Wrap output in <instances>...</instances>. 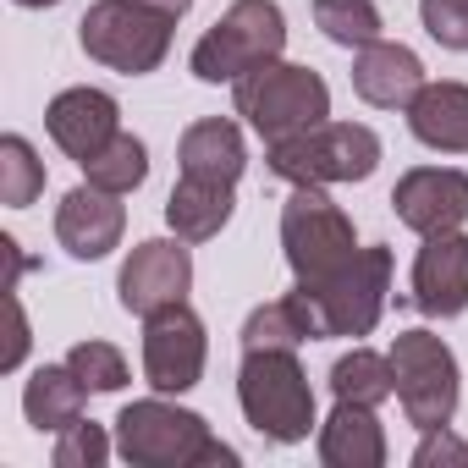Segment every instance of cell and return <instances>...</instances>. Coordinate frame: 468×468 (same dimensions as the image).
I'll return each mask as SVG.
<instances>
[{
    "label": "cell",
    "instance_id": "obj_1",
    "mask_svg": "<svg viewBox=\"0 0 468 468\" xmlns=\"http://www.w3.org/2000/svg\"><path fill=\"white\" fill-rule=\"evenodd\" d=\"M116 452L133 468H238V452L215 441L193 408L165 397H144L116 413Z\"/></svg>",
    "mask_w": 468,
    "mask_h": 468
},
{
    "label": "cell",
    "instance_id": "obj_2",
    "mask_svg": "<svg viewBox=\"0 0 468 468\" xmlns=\"http://www.w3.org/2000/svg\"><path fill=\"white\" fill-rule=\"evenodd\" d=\"M386 292H391V249H358L342 271L298 282L292 303L303 309L309 336L331 342V336H369L386 314Z\"/></svg>",
    "mask_w": 468,
    "mask_h": 468
},
{
    "label": "cell",
    "instance_id": "obj_3",
    "mask_svg": "<svg viewBox=\"0 0 468 468\" xmlns=\"http://www.w3.org/2000/svg\"><path fill=\"white\" fill-rule=\"evenodd\" d=\"M238 402L254 435L298 446L314 430V386L298 364V347H249L238 369Z\"/></svg>",
    "mask_w": 468,
    "mask_h": 468
},
{
    "label": "cell",
    "instance_id": "obj_4",
    "mask_svg": "<svg viewBox=\"0 0 468 468\" xmlns=\"http://www.w3.org/2000/svg\"><path fill=\"white\" fill-rule=\"evenodd\" d=\"M231 105H238V116L265 144H282V138H298V133H309V127H320L331 116V89H325V78L314 67L265 61L249 78L231 83Z\"/></svg>",
    "mask_w": 468,
    "mask_h": 468
},
{
    "label": "cell",
    "instance_id": "obj_5",
    "mask_svg": "<svg viewBox=\"0 0 468 468\" xmlns=\"http://www.w3.org/2000/svg\"><path fill=\"white\" fill-rule=\"evenodd\" d=\"M265 160L282 182L292 187H336V182H364L380 165V133L364 122H320L298 138L265 144Z\"/></svg>",
    "mask_w": 468,
    "mask_h": 468
},
{
    "label": "cell",
    "instance_id": "obj_6",
    "mask_svg": "<svg viewBox=\"0 0 468 468\" xmlns=\"http://www.w3.org/2000/svg\"><path fill=\"white\" fill-rule=\"evenodd\" d=\"M287 50V17L276 0H231L226 17L193 45V78L198 83H238L265 61H282Z\"/></svg>",
    "mask_w": 468,
    "mask_h": 468
},
{
    "label": "cell",
    "instance_id": "obj_7",
    "mask_svg": "<svg viewBox=\"0 0 468 468\" xmlns=\"http://www.w3.org/2000/svg\"><path fill=\"white\" fill-rule=\"evenodd\" d=\"M391 375H397V402H402V413H408V424L419 435L457 419L463 375H457L452 347L435 331H397V342H391Z\"/></svg>",
    "mask_w": 468,
    "mask_h": 468
},
{
    "label": "cell",
    "instance_id": "obj_8",
    "mask_svg": "<svg viewBox=\"0 0 468 468\" xmlns=\"http://www.w3.org/2000/svg\"><path fill=\"white\" fill-rule=\"evenodd\" d=\"M171 17L138 6V0H94L78 23V45L89 50V61H105L111 72L144 78L171 56Z\"/></svg>",
    "mask_w": 468,
    "mask_h": 468
},
{
    "label": "cell",
    "instance_id": "obj_9",
    "mask_svg": "<svg viewBox=\"0 0 468 468\" xmlns=\"http://www.w3.org/2000/svg\"><path fill=\"white\" fill-rule=\"evenodd\" d=\"M282 249L298 282H320L358 254V231L325 187H292L282 204Z\"/></svg>",
    "mask_w": 468,
    "mask_h": 468
},
{
    "label": "cell",
    "instance_id": "obj_10",
    "mask_svg": "<svg viewBox=\"0 0 468 468\" xmlns=\"http://www.w3.org/2000/svg\"><path fill=\"white\" fill-rule=\"evenodd\" d=\"M204 358H209V331L187 303H171L144 320V380L160 397L193 391L204 380Z\"/></svg>",
    "mask_w": 468,
    "mask_h": 468
},
{
    "label": "cell",
    "instance_id": "obj_11",
    "mask_svg": "<svg viewBox=\"0 0 468 468\" xmlns=\"http://www.w3.org/2000/svg\"><path fill=\"white\" fill-rule=\"evenodd\" d=\"M187 287H193V254L182 249V238H149L127 254L122 276H116V298L127 314L149 320L171 303H187Z\"/></svg>",
    "mask_w": 468,
    "mask_h": 468
},
{
    "label": "cell",
    "instance_id": "obj_12",
    "mask_svg": "<svg viewBox=\"0 0 468 468\" xmlns=\"http://www.w3.org/2000/svg\"><path fill=\"white\" fill-rule=\"evenodd\" d=\"M391 209L408 231L435 238V231H457L468 220V176L452 165H413L391 187Z\"/></svg>",
    "mask_w": 468,
    "mask_h": 468
},
{
    "label": "cell",
    "instance_id": "obj_13",
    "mask_svg": "<svg viewBox=\"0 0 468 468\" xmlns=\"http://www.w3.org/2000/svg\"><path fill=\"white\" fill-rule=\"evenodd\" d=\"M45 127L56 138V149L78 165H89L116 133H122V105L105 89H61L45 111Z\"/></svg>",
    "mask_w": 468,
    "mask_h": 468
},
{
    "label": "cell",
    "instance_id": "obj_14",
    "mask_svg": "<svg viewBox=\"0 0 468 468\" xmlns=\"http://www.w3.org/2000/svg\"><path fill=\"white\" fill-rule=\"evenodd\" d=\"M413 309L430 320H452L468 309V238H463V226L424 238V249L413 260Z\"/></svg>",
    "mask_w": 468,
    "mask_h": 468
},
{
    "label": "cell",
    "instance_id": "obj_15",
    "mask_svg": "<svg viewBox=\"0 0 468 468\" xmlns=\"http://www.w3.org/2000/svg\"><path fill=\"white\" fill-rule=\"evenodd\" d=\"M122 231H127L122 193H105V187L83 182L56 204V238L72 260H105L122 243Z\"/></svg>",
    "mask_w": 468,
    "mask_h": 468
},
{
    "label": "cell",
    "instance_id": "obj_16",
    "mask_svg": "<svg viewBox=\"0 0 468 468\" xmlns=\"http://www.w3.org/2000/svg\"><path fill=\"white\" fill-rule=\"evenodd\" d=\"M424 61L408 50V45H391V39H375L353 56V94L375 111H408L413 94L424 89Z\"/></svg>",
    "mask_w": 468,
    "mask_h": 468
},
{
    "label": "cell",
    "instance_id": "obj_17",
    "mask_svg": "<svg viewBox=\"0 0 468 468\" xmlns=\"http://www.w3.org/2000/svg\"><path fill=\"white\" fill-rule=\"evenodd\" d=\"M320 463L325 468H380L386 463V430H380L375 408L336 397L331 419L320 424Z\"/></svg>",
    "mask_w": 468,
    "mask_h": 468
},
{
    "label": "cell",
    "instance_id": "obj_18",
    "mask_svg": "<svg viewBox=\"0 0 468 468\" xmlns=\"http://www.w3.org/2000/svg\"><path fill=\"white\" fill-rule=\"evenodd\" d=\"M176 160H182V176H204V182H238L249 171V144H243V127L226 122V116H209V122H193L176 144Z\"/></svg>",
    "mask_w": 468,
    "mask_h": 468
},
{
    "label": "cell",
    "instance_id": "obj_19",
    "mask_svg": "<svg viewBox=\"0 0 468 468\" xmlns=\"http://www.w3.org/2000/svg\"><path fill=\"white\" fill-rule=\"evenodd\" d=\"M408 133L424 149L468 154V83H424L408 105Z\"/></svg>",
    "mask_w": 468,
    "mask_h": 468
},
{
    "label": "cell",
    "instance_id": "obj_20",
    "mask_svg": "<svg viewBox=\"0 0 468 468\" xmlns=\"http://www.w3.org/2000/svg\"><path fill=\"white\" fill-rule=\"evenodd\" d=\"M83 402H89V386L72 375V364L61 358V364H39L34 375H28V386H23V413H28V424L45 435H61V430H72L78 419H83Z\"/></svg>",
    "mask_w": 468,
    "mask_h": 468
},
{
    "label": "cell",
    "instance_id": "obj_21",
    "mask_svg": "<svg viewBox=\"0 0 468 468\" xmlns=\"http://www.w3.org/2000/svg\"><path fill=\"white\" fill-rule=\"evenodd\" d=\"M231 182H204V176H182L165 198V226L182 243H209L220 238V226L231 220Z\"/></svg>",
    "mask_w": 468,
    "mask_h": 468
},
{
    "label": "cell",
    "instance_id": "obj_22",
    "mask_svg": "<svg viewBox=\"0 0 468 468\" xmlns=\"http://www.w3.org/2000/svg\"><path fill=\"white\" fill-rule=\"evenodd\" d=\"M331 391L342 402H364V408H380L386 397H397V375H391V353H369V347H353L331 364Z\"/></svg>",
    "mask_w": 468,
    "mask_h": 468
},
{
    "label": "cell",
    "instance_id": "obj_23",
    "mask_svg": "<svg viewBox=\"0 0 468 468\" xmlns=\"http://www.w3.org/2000/svg\"><path fill=\"white\" fill-rule=\"evenodd\" d=\"M314 28L342 45V50H364L380 39V6L375 0H314Z\"/></svg>",
    "mask_w": 468,
    "mask_h": 468
},
{
    "label": "cell",
    "instance_id": "obj_24",
    "mask_svg": "<svg viewBox=\"0 0 468 468\" xmlns=\"http://www.w3.org/2000/svg\"><path fill=\"white\" fill-rule=\"evenodd\" d=\"M45 193V160L34 154V144L23 133L0 138V204L6 209H28Z\"/></svg>",
    "mask_w": 468,
    "mask_h": 468
},
{
    "label": "cell",
    "instance_id": "obj_25",
    "mask_svg": "<svg viewBox=\"0 0 468 468\" xmlns=\"http://www.w3.org/2000/svg\"><path fill=\"white\" fill-rule=\"evenodd\" d=\"M83 171H89V182L105 187V193H133V187H144V176H149V149H144V138L116 133Z\"/></svg>",
    "mask_w": 468,
    "mask_h": 468
},
{
    "label": "cell",
    "instance_id": "obj_26",
    "mask_svg": "<svg viewBox=\"0 0 468 468\" xmlns=\"http://www.w3.org/2000/svg\"><path fill=\"white\" fill-rule=\"evenodd\" d=\"M303 342H314V336H309V320H303V309L292 303V292L276 298V303H260V309L243 320V353H249V347H303Z\"/></svg>",
    "mask_w": 468,
    "mask_h": 468
},
{
    "label": "cell",
    "instance_id": "obj_27",
    "mask_svg": "<svg viewBox=\"0 0 468 468\" xmlns=\"http://www.w3.org/2000/svg\"><path fill=\"white\" fill-rule=\"evenodd\" d=\"M67 364H72V375H78L89 391H122V386H127V358H122V347H111V342H78V347L67 353Z\"/></svg>",
    "mask_w": 468,
    "mask_h": 468
},
{
    "label": "cell",
    "instance_id": "obj_28",
    "mask_svg": "<svg viewBox=\"0 0 468 468\" xmlns=\"http://www.w3.org/2000/svg\"><path fill=\"white\" fill-rule=\"evenodd\" d=\"M419 23L441 50L468 56V0H419Z\"/></svg>",
    "mask_w": 468,
    "mask_h": 468
},
{
    "label": "cell",
    "instance_id": "obj_29",
    "mask_svg": "<svg viewBox=\"0 0 468 468\" xmlns=\"http://www.w3.org/2000/svg\"><path fill=\"white\" fill-rule=\"evenodd\" d=\"M111 457V435L94 419H78L72 430H61L56 441V468H100Z\"/></svg>",
    "mask_w": 468,
    "mask_h": 468
},
{
    "label": "cell",
    "instance_id": "obj_30",
    "mask_svg": "<svg viewBox=\"0 0 468 468\" xmlns=\"http://www.w3.org/2000/svg\"><path fill=\"white\" fill-rule=\"evenodd\" d=\"M468 468V441H457L452 435V424H441V430H424V441L413 446V468Z\"/></svg>",
    "mask_w": 468,
    "mask_h": 468
},
{
    "label": "cell",
    "instance_id": "obj_31",
    "mask_svg": "<svg viewBox=\"0 0 468 468\" xmlns=\"http://www.w3.org/2000/svg\"><path fill=\"white\" fill-rule=\"evenodd\" d=\"M6 320H12V336H6V353H0V369H17L23 358H28V314H23V298L17 292H6Z\"/></svg>",
    "mask_w": 468,
    "mask_h": 468
},
{
    "label": "cell",
    "instance_id": "obj_32",
    "mask_svg": "<svg viewBox=\"0 0 468 468\" xmlns=\"http://www.w3.org/2000/svg\"><path fill=\"white\" fill-rule=\"evenodd\" d=\"M138 6H149V12H160V17H171V23H182V17L193 12V0H138Z\"/></svg>",
    "mask_w": 468,
    "mask_h": 468
},
{
    "label": "cell",
    "instance_id": "obj_33",
    "mask_svg": "<svg viewBox=\"0 0 468 468\" xmlns=\"http://www.w3.org/2000/svg\"><path fill=\"white\" fill-rule=\"evenodd\" d=\"M0 249H6V260H12V282H6V292H17V276L28 271V260H23V243H17V238H0Z\"/></svg>",
    "mask_w": 468,
    "mask_h": 468
},
{
    "label": "cell",
    "instance_id": "obj_34",
    "mask_svg": "<svg viewBox=\"0 0 468 468\" xmlns=\"http://www.w3.org/2000/svg\"><path fill=\"white\" fill-rule=\"evenodd\" d=\"M17 6H28V12H45V6H61V0H17Z\"/></svg>",
    "mask_w": 468,
    "mask_h": 468
}]
</instances>
